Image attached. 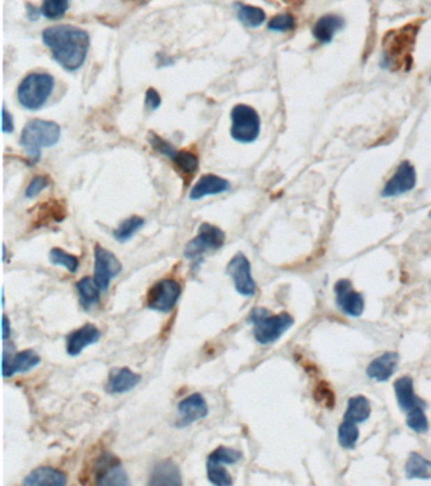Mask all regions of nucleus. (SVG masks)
<instances>
[{
  "label": "nucleus",
  "mask_w": 431,
  "mask_h": 486,
  "mask_svg": "<svg viewBox=\"0 0 431 486\" xmlns=\"http://www.w3.org/2000/svg\"><path fill=\"white\" fill-rule=\"evenodd\" d=\"M242 457H243L242 452L226 446H219L209 455V459H215L224 465H235L242 459Z\"/></svg>",
  "instance_id": "nucleus-35"
},
{
  "label": "nucleus",
  "mask_w": 431,
  "mask_h": 486,
  "mask_svg": "<svg viewBox=\"0 0 431 486\" xmlns=\"http://www.w3.org/2000/svg\"><path fill=\"white\" fill-rule=\"evenodd\" d=\"M429 81H430V84H431V76H430V80H429Z\"/></svg>",
  "instance_id": "nucleus-46"
},
{
  "label": "nucleus",
  "mask_w": 431,
  "mask_h": 486,
  "mask_svg": "<svg viewBox=\"0 0 431 486\" xmlns=\"http://www.w3.org/2000/svg\"><path fill=\"white\" fill-rule=\"evenodd\" d=\"M61 128L51 120H34L27 123L20 134V145L34 162L40 160L41 148L54 146L60 140Z\"/></svg>",
  "instance_id": "nucleus-3"
},
{
  "label": "nucleus",
  "mask_w": 431,
  "mask_h": 486,
  "mask_svg": "<svg viewBox=\"0 0 431 486\" xmlns=\"http://www.w3.org/2000/svg\"><path fill=\"white\" fill-rule=\"evenodd\" d=\"M416 29L406 27L400 29L390 36V40H386L382 67L398 70L411 67V50L415 42Z\"/></svg>",
  "instance_id": "nucleus-4"
},
{
  "label": "nucleus",
  "mask_w": 431,
  "mask_h": 486,
  "mask_svg": "<svg viewBox=\"0 0 431 486\" xmlns=\"http://www.w3.org/2000/svg\"><path fill=\"white\" fill-rule=\"evenodd\" d=\"M50 185V179L45 175L36 176L34 180L29 183L26 189V196L28 199H34L41 192H43Z\"/></svg>",
  "instance_id": "nucleus-38"
},
{
  "label": "nucleus",
  "mask_w": 431,
  "mask_h": 486,
  "mask_svg": "<svg viewBox=\"0 0 431 486\" xmlns=\"http://www.w3.org/2000/svg\"><path fill=\"white\" fill-rule=\"evenodd\" d=\"M95 478L98 485L128 486L131 484L119 459L110 453L101 455L96 461Z\"/></svg>",
  "instance_id": "nucleus-12"
},
{
  "label": "nucleus",
  "mask_w": 431,
  "mask_h": 486,
  "mask_svg": "<svg viewBox=\"0 0 431 486\" xmlns=\"http://www.w3.org/2000/svg\"><path fill=\"white\" fill-rule=\"evenodd\" d=\"M50 262L56 266H64L67 271L71 273H78L80 266V261L76 256H73L71 253L66 252L61 248L54 247L50 251Z\"/></svg>",
  "instance_id": "nucleus-32"
},
{
  "label": "nucleus",
  "mask_w": 431,
  "mask_h": 486,
  "mask_svg": "<svg viewBox=\"0 0 431 486\" xmlns=\"http://www.w3.org/2000/svg\"><path fill=\"white\" fill-rule=\"evenodd\" d=\"M40 364V355L34 350H24L14 355L8 353L7 350L3 351L1 370L4 378H12L18 373H28Z\"/></svg>",
  "instance_id": "nucleus-15"
},
{
  "label": "nucleus",
  "mask_w": 431,
  "mask_h": 486,
  "mask_svg": "<svg viewBox=\"0 0 431 486\" xmlns=\"http://www.w3.org/2000/svg\"><path fill=\"white\" fill-rule=\"evenodd\" d=\"M171 160L173 161L175 166L179 170V173H181L182 179L185 180V184L187 185L199 169L198 156L195 153L184 150V151H177Z\"/></svg>",
  "instance_id": "nucleus-27"
},
{
  "label": "nucleus",
  "mask_w": 431,
  "mask_h": 486,
  "mask_svg": "<svg viewBox=\"0 0 431 486\" xmlns=\"http://www.w3.org/2000/svg\"><path fill=\"white\" fill-rule=\"evenodd\" d=\"M42 40L52 54L56 62L67 71H75L87 60L90 37L87 31L70 24H59L47 28Z\"/></svg>",
  "instance_id": "nucleus-1"
},
{
  "label": "nucleus",
  "mask_w": 431,
  "mask_h": 486,
  "mask_svg": "<svg viewBox=\"0 0 431 486\" xmlns=\"http://www.w3.org/2000/svg\"><path fill=\"white\" fill-rule=\"evenodd\" d=\"M324 385L326 384L319 385L315 396H316V400H318L319 403H321L326 408L332 409L333 406H334V403H335V398H334V394L330 390V387H324Z\"/></svg>",
  "instance_id": "nucleus-39"
},
{
  "label": "nucleus",
  "mask_w": 431,
  "mask_h": 486,
  "mask_svg": "<svg viewBox=\"0 0 431 486\" xmlns=\"http://www.w3.org/2000/svg\"><path fill=\"white\" fill-rule=\"evenodd\" d=\"M372 408L370 400L365 395H356L348 400L346 410L344 413V420H351L354 423H363L370 420Z\"/></svg>",
  "instance_id": "nucleus-25"
},
{
  "label": "nucleus",
  "mask_w": 431,
  "mask_h": 486,
  "mask_svg": "<svg viewBox=\"0 0 431 486\" xmlns=\"http://www.w3.org/2000/svg\"><path fill=\"white\" fill-rule=\"evenodd\" d=\"M226 273L233 281L237 293L243 296H254L257 293V284L253 279L252 266L244 253L238 252L229 261Z\"/></svg>",
  "instance_id": "nucleus-10"
},
{
  "label": "nucleus",
  "mask_w": 431,
  "mask_h": 486,
  "mask_svg": "<svg viewBox=\"0 0 431 486\" xmlns=\"http://www.w3.org/2000/svg\"><path fill=\"white\" fill-rule=\"evenodd\" d=\"M100 337H101V332L98 329V327L94 326L93 323H87L67 336V353L73 357H76L87 347L96 343L100 340Z\"/></svg>",
  "instance_id": "nucleus-16"
},
{
  "label": "nucleus",
  "mask_w": 431,
  "mask_h": 486,
  "mask_svg": "<svg viewBox=\"0 0 431 486\" xmlns=\"http://www.w3.org/2000/svg\"><path fill=\"white\" fill-rule=\"evenodd\" d=\"M177 412L180 420L175 423V426L185 428L206 418L209 414V406L203 394L193 393L180 401Z\"/></svg>",
  "instance_id": "nucleus-14"
},
{
  "label": "nucleus",
  "mask_w": 431,
  "mask_h": 486,
  "mask_svg": "<svg viewBox=\"0 0 431 486\" xmlns=\"http://www.w3.org/2000/svg\"><path fill=\"white\" fill-rule=\"evenodd\" d=\"M161 103H162V100H161L159 92L153 87H149L146 93V107L149 110H156L161 106Z\"/></svg>",
  "instance_id": "nucleus-40"
},
{
  "label": "nucleus",
  "mask_w": 431,
  "mask_h": 486,
  "mask_svg": "<svg viewBox=\"0 0 431 486\" xmlns=\"http://www.w3.org/2000/svg\"><path fill=\"white\" fill-rule=\"evenodd\" d=\"M418 184V173L410 161H402L381 192L382 198H395L412 192Z\"/></svg>",
  "instance_id": "nucleus-11"
},
{
  "label": "nucleus",
  "mask_w": 431,
  "mask_h": 486,
  "mask_svg": "<svg viewBox=\"0 0 431 486\" xmlns=\"http://www.w3.org/2000/svg\"><path fill=\"white\" fill-rule=\"evenodd\" d=\"M296 26V20L291 13H282L275 15L268 22V29L275 32H288Z\"/></svg>",
  "instance_id": "nucleus-36"
},
{
  "label": "nucleus",
  "mask_w": 431,
  "mask_h": 486,
  "mask_svg": "<svg viewBox=\"0 0 431 486\" xmlns=\"http://www.w3.org/2000/svg\"><path fill=\"white\" fill-rule=\"evenodd\" d=\"M238 20L247 27H259L265 23V10L262 8L240 4L238 8Z\"/></svg>",
  "instance_id": "nucleus-31"
},
{
  "label": "nucleus",
  "mask_w": 431,
  "mask_h": 486,
  "mask_svg": "<svg viewBox=\"0 0 431 486\" xmlns=\"http://www.w3.org/2000/svg\"><path fill=\"white\" fill-rule=\"evenodd\" d=\"M76 290L79 294L80 306H82V309L89 310L93 306L100 304V294L103 292L100 290L94 278L87 276L79 280L76 283Z\"/></svg>",
  "instance_id": "nucleus-24"
},
{
  "label": "nucleus",
  "mask_w": 431,
  "mask_h": 486,
  "mask_svg": "<svg viewBox=\"0 0 431 486\" xmlns=\"http://www.w3.org/2000/svg\"><path fill=\"white\" fill-rule=\"evenodd\" d=\"M148 485L180 486L182 485V476L177 464L171 459H162L153 466L148 480Z\"/></svg>",
  "instance_id": "nucleus-19"
},
{
  "label": "nucleus",
  "mask_w": 431,
  "mask_h": 486,
  "mask_svg": "<svg viewBox=\"0 0 431 486\" xmlns=\"http://www.w3.org/2000/svg\"><path fill=\"white\" fill-rule=\"evenodd\" d=\"M406 424L415 433H426L429 431V420L425 414L424 406H416L407 412Z\"/></svg>",
  "instance_id": "nucleus-33"
},
{
  "label": "nucleus",
  "mask_w": 431,
  "mask_h": 486,
  "mask_svg": "<svg viewBox=\"0 0 431 486\" xmlns=\"http://www.w3.org/2000/svg\"><path fill=\"white\" fill-rule=\"evenodd\" d=\"M393 387H395V394H396L398 406L402 410L409 412V410H411L416 406H424V408H426V403H425L424 400L418 398V395L415 394L414 380H412L411 376L406 375V376L398 378L395 381Z\"/></svg>",
  "instance_id": "nucleus-20"
},
{
  "label": "nucleus",
  "mask_w": 431,
  "mask_h": 486,
  "mask_svg": "<svg viewBox=\"0 0 431 486\" xmlns=\"http://www.w3.org/2000/svg\"><path fill=\"white\" fill-rule=\"evenodd\" d=\"M140 373H134L128 367L114 369L106 381V393L112 395L128 393L140 384Z\"/></svg>",
  "instance_id": "nucleus-17"
},
{
  "label": "nucleus",
  "mask_w": 431,
  "mask_h": 486,
  "mask_svg": "<svg viewBox=\"0 0 431 486\" xmlns=\"http://www.w3.org/2000/svg\"><path fill=\"white\" fill-rule=\"evenodd\" d=\"M429 218H430V220H431V212H430V213H429Z\"/></svg>",
  "instance_id": "nucleus-45"
},
{
  "label": "nucleus",
  "mask_w": 431,
  "mask_h": 486,
  "mask_svg": "<svg viewBox=\"0 0 431 486\" xmlns=\"http://www.w3.org/2000/svg\"><path fill=\"white\" fill-rule=\"evenodd\" d=\"M26 9L27 17H28V20H32V22H36V20H38V18H40L41 17V14H42V10H41V8H37L36 7V6H34V4H31V3H27Z\"/></svg>",
  "instance_id": "nucleus-42"
},
{
  "label": "nucleus",
  "mask_w": 431,
  "mask_h": 486,
  "mask_svg": "<svg viewBox=\"0 0 431 486\" xmlns=\"http://www.w3.org/2000/svg\"><path fill=\"white\" fill-rule=\"evenodd\" d=\"M182 289L179 281L162 279L153 284L147 293L146 306L153 312L170 313L179 303Z\"/></svg>",
  "instance_id": "nucleus-8"
},
{
  "label": "nucleus",
  "mask_w": 431,
  "mask_h": 486,
  "mask_svg": "<svg viewBox=\"0 0 431 486\" xmlns=\"http://www.w3.org/2000/svg\"><path fill=\"white\" fill-rule=\"evenodd\" d=\"M407 479H431V461L420 453L411 452L405 465Z\"/></svg>",
  "instance_id": "nucleus-26"
},
{
  "label": "nucleus",
  "mask_w": 431,
  "mask_h": 486,
  "mask_svg": "<svg viewBox=\"0 0 431 486\" xmlns=\"http://www.w3.org/2000/svg\"><path fill=\"white\" fill-rule=\"evenodd\" d=\"M206 473L207 479L215 486H231L233 484L232 476L228 473L224 464H220L215 459H209L206 461Z\"/></svg>",
  "instance_id": "nucleus-28"
},
{
  "label": "nucleus",
  "mask_w": 431,
  "mask_h": 486,
  "mask_svg": "<svg viewBox=\"0 0 431 486\" xmlns=\"http://www.w3.org/2000/svg\"><path fill=\"white\" fill-rule=\"evenodd\" d=\"M145 226V220L138 215H132L120 223L118 228L113 231V236L118 242H126L131 240L134 234Z\"/></svg>",
  "instance_id": "nucleus-29"
},
{
  "label": "nucleus",
  "mask_w": 431,
  "mask_h": 486,
  "mask_svg": "<svg viewBox=\"0 0 431 486\" xmlns=\"http://www.w3.org/2000/svg\"><path fill=\"white\" fill-rule=\"evenodd\" d=\"M14 129V122L12 114L8 112L6 108H3V132L12 134Z\"/></svg>",
  "instance_id": "nucleus-41"
},
{
  "label": "nucleus",
  "mask_w": 431,
  "mask_h": 486,
  "mask_svg": "<svg viewBox=\"0 0 431 486\" xmlns=\"http://www.w3.org/2000/svg\"><path fill=\"white\" fill-rule=\"evenodd\" d=\"M94 280L101 292H106L112 280L115 279L123 270L118 257L104 247L96 245L94 248Z\"/></svg>",
  "instance_id": "nucleus-9"
},
{
  "label": "nucleus",
  "mask_w": 431,
  "mask_h": 486,
  "mask_svg": "<svg viewBox=\"0 0 431 486\" xmlns=\"http://www.w3.org/2000/svg\"><path fill=\"white\" fill-rule=\"evenodd\" d=\"M233 138L240 143H252L258 138L261 132V118L254 108L238 104L233 108L231 113Z\"/></svg>",
  "instance_id": "nucleus-6"
},
{
  "label": "nucleus",
  "mask_w": 431,
  "mask_h": 486,
  "mask_svg": "<svg viewBox=\"0 0 431 486\" xmlns=\"http://www.w3.org/2000/svg\"><path fill=\"white\" fill-rule=\"evenodd\" d=\"M344 26L345 20L338 14H326L320 17L314 24L312 36L320 43L328 45L334 40L335 34H338L340 29H343Z\"/></svg>",
  "instance_id": "nucleus-21"
},
{
  "label": "nucleus",
  "mask_w": 431,
  "mask_h": 486,
  "mask_svg": "<svg viewBox=\"0 0 431 486\" xmlns=\"http://www.w3.org/2000/svg\"><path fill=\"white\" fill-rule=\"evenodd\" d=\"M67 484L66 473L51 466H41L34 469L23 480V485H56L64 486Z\"/></svg>",
  "instance_id": "nucleus-23"
},
{
  "label": "nucleus",
  "mask_w": 431,
  "mask_h": 486,
  "mask_svg": "<svg viewBox=\"0 0 431 486\" xmlns=\"http://www.w3.org/2000/svg\"><path fill=\"white\" fill-rule=\"evenodd\" d=\"M359 440V428L357 423L351 420H343L338 428V442L345 450H353Z\"/></svg>",
  "instance_id": "nucleus-30"
},
{
  "label": "nucleus",
  "mask_w": 431,
  "mask_h": 486,
  "mask_svg": "<svg viewBox=\"0 0 431 486\" xmlns=\"http://www.w3.org/2000/svg\"><path fill=\"white\" fill-rule=\"evenodd\" d=\"M247 320L253 324L254 340L265 346L277 342L295 324L291 314H271L265 308H254Z\"/></svg>",
  "instance_id": "nucleus-2"
},
{
  "label": "nucleus",
  "mask_w": 431,
  "mask_h": 486,
  "mask_svg": "<svg viewBox=\"0 0 431 486\" xmlns=\"http://www.w3.org/2000/svg\"><path fill=\"white\" fill-rule=\"evenodd\" d=\"M12 336V327H10V320L7 315H3V340L8 341Z\"/></svg>",
  "instance_id": "nucleus-43"
},
{
  "label": "nucleus",
  "mask_w": 431,
  "mask_h": 486,
  "mask_svg": "<svg viewBox=\"0 0 431 486\" xmlns=\"http://www.w3.org/2000/svg\"><path fill=\"white\" fill-rule=\"evenodd\" d=\"M226 242V234L217 226H212L210 223H201L198 231V236L190 241L185 247V257L189 260L196 262L200 265L201 257L207 251L219 250L224 246Z\"/></svg>",
  "instance_id": "nucleus-7"
},
{
  "label": "nucleus",
  "mask_w": 431,
  "mask_h": 486,
  "mask_svg": "<svg viewBox=\"0 0 431 486\" xmlns=\"http://www.w3.org/2000/svg\"><path fill=\"white\" fill-rule=\"evenodd\" d=\"M6 260H7V246L3 245V261L6 262Z\"/></svg>",
  "instance_id": "nucleus-44"
},
{
  "label": "nucleus",
  "mask_w": 431,
  "mask_h": 486,
  "mask_svg": "<svg viewBox=\"0 0 431 486\" xmlns=\"http://www.w3.org/2000/svg\"><path fill=\"white\" fill-rule=\"evenodd\" d=\"M400 362V355L397 352L382 353L379 357L370 362L365 373L372 380L379 383H385L392 378V375L397 370Z\"/></svg>",
  "instance_id": "nucleus-18"
},
{
  "label": "nucleus",
  "mask_w": 431,
  "mask_h": 486,
  "mask_svg": "<svg viewBox=\"0 0 431 486\" xmlns=\"http://www.w3.org/2000/svg\"><path fill=\"white\" fill-rule=\"evenodd\" d=\"M229 181L214 173H206L200 178L199 181L193 185L190 193V199L200 200L209 195H218L229 190Z\"/></svg>",
  "instance_id": "nucleus-22"
},
{
  "label": "nucleus",
  "mask_w": 431,
  "mask_h": 486,
  "mask_svg": "<svg viewBox=\"0 0 431 486\" xmlns=\"http://www.w3.org/2000/svg\"><path fill=\"white\" fill-rule=\"evenodd\" d=\"M54 79L50 73H32L20 83L17 97L20 104L29 110H38L52 94Z\"/></svg>",
  "instance_id": "nucleus-5"
},
{
  "label": "nucleus",
  "mask_w": 431,
  "mask_h": 486,
  "mask_svg": "<svg viewBox=\"0 0 431 486\" xmlns=\"http://www.w3.org/2000/svg\"><path fill=\"white\" fill-rule=\"evenodd\" d=\"M334 293L337 306L343 313L351 317H359L365 312V298L353 289L351 280H338L334 287Z\"/></svg>",
  "instance_id": "nucleus-13"
},
{
  "label": "nucleus",
  "mask_w": 431,
  "mask_h": 486,
  "mask_svg": "<svg viewBox=\"0 0 431 486\" xmlns=\"http://www.w3.org/2000/svg\"><path fill=\"white\" fill-rule=\"evenodd\" d=\"M70 8V0H43L41 7L42 15L47 20H59Z\"/></svg>",
  "instance_id": "nucleus-34"
},
{
  "label": "nucleus",
  "mask_w": 431,
  "mask_h": 486,
  "mask_svg": "<svg viewBox=\"0 0 431 486\" xmlns=\"http://www.w3.org/2000/svg\"><path fill=\"white\" fill-rule=\"evenodd\" d=\"M148 142H149V145L152 146L153 150H156L157 152L165 155V156L170 157V159H173V156L177 152L176 148H175L171 143H168L167 141L162 140L159 134H154L152 131L148 134Z\"/></svg>",
  "instance_id": "nucleus-37"
}]
</instances>
